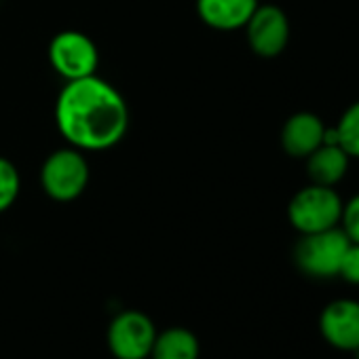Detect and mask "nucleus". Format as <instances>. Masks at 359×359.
I'll return each instance as SVG.
<instances>
[{
	"label": "nucleus",
	"mask_w": 359,
	"mask_h": 359,
	"mask_svg": "<svg viewBox=\"0 0 359 359\" xmlns=\"http://www.w3.org/2000/svg\"><path fill=\"white\" fill-rule=\"evenodd\" d=\"M338 277L351 285H359V243H348L338 269Z\"/></svg>",
	"instance_id": "16"
},
{
	"label": "nucleus",
	"mask_w": 359,
	"mask_h": 359,
	"mask_svg": "<svg viewBox=\"0 0 359 359\" xmlns=\"http://www.w3.org/2000/svg\"><path fill=\"white\" fill-rule=\"evenodd\" d=\"M325 129L315 112H296L281 127V148L294 158H306L323 144Z\"/></svg>",
	"instance_id": "9"
},
{
	"label": "nucleus",
	"mask_w": 359,
	"mask_h": 359,
	"mask_svg": "<svg viewBox=\"0 0 359 359\" xmlns=\"http://www.w3.org/2000/svg\"><path fill=\"white\" fill-rule=\"evenodd\" d=\"M201 342L189 327L173 325L161 330L154 338L148 359H199Z\"/></svg>",
	"instance_id": "12"
},
{
	"label": "nucleus",
	"mask_w": 359,
	"mask_h": 359,
	"mask_svg": "<svg viewBox=\"0 0 359 359\" xmlns=\"http://www.w3.org/2000/svg\"><path fill=\"white\" fill-rule=\"evenodd\" d=\"M342 199L332 187L309 184L300 189L287 205V220L300 235L321 233L338 226L342 214Z\"/></svg>",
	"instance_id": "2"
},
{
	"label": "nucleus",
	"mask_w": 359,
	"mask_h": 359,
	"mask_svg": "<svg viewBox=\"0 0 359 359\" xmlns=\"http://www.w3.org/2000/svg\"><path fill=\"white\" fill-rule=\"evenodd\" d=\"M319 332L332 348L359 353V300L327 302L319 315Z\"/></svg>",
	"instance_id": "8"
},
{
	"label": "nucleus",
	"mask_w": 359,
	"mask_h": 359,
	"mask_svg": "<svg viewBox=\"0 0 359 359\" xmlns=\"http://www.w3.org/2000/svg\"><path fill=\"white\" fill-rule=\"evenodd\" d=\"M55 123L76 150H108L129 127L125 97L97 74L68 81L55 104Z\"/></svg>",
	"instance_id": "1"
},
{
	"label": "nucleus",
	"mask_w": 359,
	"mask_h": 359,
	"mask_svg": "<svg viewBox=\"0 0 359 359\" xmlns=\"http://www.w3.org/2000/svg\"><path fill=\"white\" fill-rule=\"evenodd\" d=\"M338 226L351 243H359V193L353 195L346 203H342Z\"/></svg>",
	"instance_id": "15"
},
{
	"label": "nucleus",
	"mask_w": 359,
	"mask_h": 359,
	"mask_svg": "<svg viewBox=\"0 0 359 359\" xmlns=\"http://www.w3.org/2000/svg\"><path fill=\"white\" fill-rule=\"evenodd\" d=\"M20 189H22V177L18 167L0 156V214L7 212L20 197Z\"/></svg>",
	"instance_id": "14"
},
{
	"label": "nucleus",
	"mask_w": 359,
	"mask_h": 359,
	"mask_svg": "<svg viewBox=\"0 0 359 359\" xmlns=\"http://www.w3.org/2000/svg\"><path fill=\"white\" fill-rule=\"evenodd\" d=\"M258 5V0H197V13L205 26L233 32L245 28Z\"/></svg>",
	"instance_id": "10"
},
{
	"label": "nucleus",
	"mask_w": 359,
	"mask_h": 359,
	"mask_svg": "<svg viewBox=\"0 0 359 359\" xmlns=\"http://www.w3.org/2000/svg\"><path fill=\"white\" fill-rule=\"evenodd\" d=\"M49 62L53 70L66 81L93 76L100 64L95 43L76 30H66L53 36L49 45Z\"/></svg>",
	"instance_id": "6"
},
{
	"label": "nucleus",
	"mask_w": 359,
	"mask_h": 359,
	"mask_svg": "<svg viewBox=\"0 0 359 359\" xmlns=\"http://www.w3.org/2000/svg\"><path fill=\"white\" fill-rule=\"evenodd\" d=\"M306 175L313 184L336 187L348 171L351 156L334 142H323L306 158Z\"/></svg>",
	"instance_id": "11"
},
{
	"label": "nucleus",
	"mask_w": 359,
	"mask_h": 359,
	"mask_svg": "<svg viewBox=\"0 0 359 359\" xmlns=\"http://www.w3.org/2000/svg\"><path fill=\"white\" fill-rule=\"evenodd\" d=\"M336 144L351 156L359 158V100L353 102L338 118L334 127Z\"/></svg>",
	"instance_id": "13"
},
{
	"label": "nucleus",
	"mask_w": 359,
	"mask_h": 359,
	"mask_svg": "<svg viewBox=\"0 0 359 359\" xmlns=\"http://www.w3.org/2000/svg\"><path fill=\"white\" fill-rule=\"evenodd\" d=\"M156 334L158 330L146 313L129 309L112 317L106 342L114 359H148Z\"/></svg>",
	"instance_id": "5"
},
{
	"label": "nucleus",
	"mask_w": 359,
	"mask_h": 359,
	"mask_svg": "<svg viewBox=\"0 0 359 359\" xmlns=\"http://www.w3.org/2000/svg\"><path fill=\"white\" fill-rule=\"evenodd\" d=\"M41 184L53 201L79 199L89 184V163L83 150L70 146L51 152L41 169Z\"/></svg>",
	"instance_id": "3"
},
{
	"label": "nucleus",
	"mask_w": 359,
	"mask_h": 359,
	"mask_svg": "<svg viewBox=\"0 0 359 359\" xmlns=\"http://www.w3.org/2000/svg\"><path fill=\"white\" fill-rule=\"evenodd\" d=\"M348 243L351 241L340 231V226L321 233L300 235L294 248V262L306 277L313 279L338 277V269Z\"/></svg>",
	"instance_id": "4"
},
{
	"label": "nucleus",
	"mask_w": 359,
	"mask_h": 359,
	"mask_svg": "<svg viewBox=\"0 0 359 359\" xmlns=\"http://www.w3.org/2000/svg\"><path fill=\"white\" fill-rule=\"evenodd\" d=\"M250 49L264 60L281 55L290 43V20L277 5H258L245 24Z\"/></svg>",
	"instance_id": "7"
}]
</instances>
